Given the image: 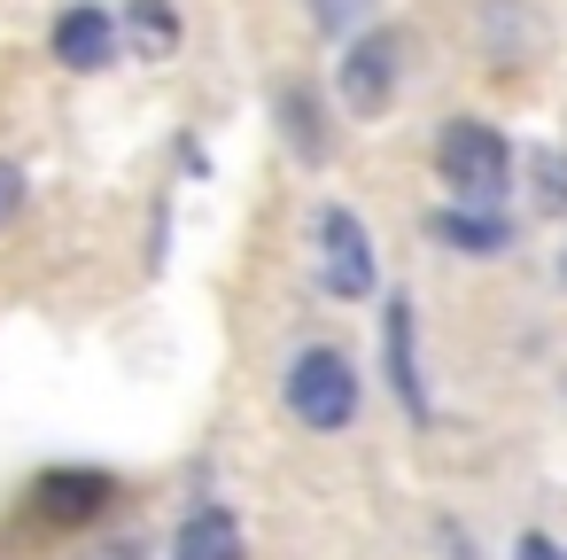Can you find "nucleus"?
<instances>
[{
    "instance_id": "f257e3e1",
    "label": "nucleus",
    "mask_w": 567,
    "mask_h": 560,
    "mask_svg": "<svg viewBox=\"0 0 567 560\" xmlns=\"http://www.w3.org/2000/svg\"><path fill=\"white\" fill-rule=\"evenodd\" d=\"M280 405H288L296 428H311V436H342V428H358L365 381H358L350 350H334V343H303V350L280 366Z\"/></svg>"
},
{
    "instance_id": "f03ea898",
    "label": "nucleus",
    "mask_w": 567,
    "mask_h": 560,
    "mask_svg": "<svg viewBox=\"0 0 567 560\" xmlns=\"http://www.w3.org/2000/svg\"><path fill=\"white\" fill-rule=\"evenodd\" d=\"M435 180L451 187V203L497 211V195L513 180V141L489 118H443V133H435Z\"/></svg>"
},
{
    "instance_id": "7ed1b4c3",
    "label": "nucleus",
    "mask_w": 567,
    "mask_h": 560,
    "mask_svg": "<svg viewBox=\"0 0 567 560\" xmlns=\"http://www.w3.org/2000/svg\"><path fill=\"white\" fill-rule=\"evenodd\" d=\"M17 506L32 529H102L125 506V482L110 467H40Z\"/></svg>"
},
{
    "instance_id": "20e7f679",
    "label": "nucleus",
    "mask_w": 567,
    "mask_h": 560,
    "mask_svg": "<svg viewBox=\"0 0 567 560\" xmlns=\"http://www.w3.org/2000/svg\"><path fill=\"white\" fill-rule=\"evenodd\" d=\"M311 257H319V288L334 304H365L381 288V257H373V226L350 203H319L311 211Z\"/></svg>"
},
{
    "instance_id": "39448f33",
    "label": "nucleus",
    "mask_w": 567,
    "mask_h": 560,
    "mask_svg": "<svg viewBox=\"0 0 567 560\" xmlns=\"http://www.w3.org/2000/svg\"><path fill=\"white\" fill-rule=\"evenodd\" d=\"M125 55V17H110V0H63L48 17V63H63L71 79H102Z\"/></svg>"
},
{
    "instance_id": "423d86ee",
    "label": "nucleus",
    "mask_w": 567,
    "mask_h": 560,
    "mask_svg": "<svg viewBox=\"0 0 567 560\" xmlns=\"http://www.w3.org/2000/svg\"><path fill=\"white\" fill-rule=\"evenodd\" d=\"M396 86H404V32H389V24L358 32V40L342 48V63H334L342 110H350V118H381V110L396 102Z\"/></svg>"
},
{
    "instance_id": "0eeeda50",
    "label": "nucleus",
    "mask_w": 567,
    "mask_h": 560,
    "mask_svg": "<svg viewBox=\"0 0 567 560\" xmlns=\"http://www.w3.org/2000/svg\"><path fill=\"white\" fill-rule=\"evenodd\" d=\"M164 560H249V529H241V513H234V506L203 498V506H187V513H179V529H172Z\"/></svg>"
},
{
    "instance_id": "6e6552de",
    "label": "nucleus",
    "mask_w": 567,
    "mask_h": 560,
    "mask_svg": "<svg viewBox=\"0 0 567 560\" xmlns=\"http://www.w3.org/2000/svg\"><path fill=\"white\" fill-rule=\"evenodd\" d=\"M381 366H389V381H396L404 413H412V420H427V381H420V350H412V304H404V296H389V312H381Z\"/></svg>"
},
{
    "instance_id": "1a4fd4ad",
    "label": "nucleus",
    "mask_w": 567,
    "mask_h": 560,
    "mask_svg": "<svg viewBox=\"0 0 567 560\" xmlns=\"http://www.w3.org/2000/svg\"><path fill=\"white\" fill-rule=\"evenodd\" d=\"M179 40H187L179 0H125V48H141L148 63H172Z\"/></svg>"
},
{
    "instance_id": "9d476101",
    "label": "nucleus",
    "mask_w": 567,
    "mask_h": 560,
    "mask_svg": "<svg viewBox=\"0 0 567 560\" xmlns=\"http://www.w3.org/2000/svg\"><path fill=\"white\" fill-rule=\"evenodd\" d=\"M427 234L451 242L458 257H497V250H505V218H497V211H466V203H443V211L427 218Z\"/></svg>"
},
{
    "instance_id": "9b49d317",
    "label": "nucleus",
    "mask_w": 567,
    "mask_h": 560,
    "mask_svg": "<svg viewBox=\"0 0 567 560\" xmlns=\"http://www.w3.org/2000/svg\"><path fill=\"white\" fill-rule=\"evenodd\" d=\"M280 133L303 164H327V133H319V94L311 86H280Z\"/></svg>"
},
{
    "instance_id": "f8f14e48",
    "label": "nucleus",
    "mask_w": 567,
    "mask_h": 560,
    "mask_svg": "<svg viewBox=\"0 0 567 560\" xmlns=\"http://www.w3.org/2000/svg\"><path fill=\"white\" fill-rule=\"evenodd\" d=\"M24 203H32V180H24L9 156H0V234H9V226L24 218Z\"/></svg>"
},
{
    "instance_id": "ddd939ff",
    "label": "nucleus",
    "mask_w": 567,
    "mask_h": 560,
    "mask_svg": "<svg viewBox=\"0 0 567 560\" xmlns=\"http://www.w3.org/2000/svg\"><path fill=\"white\" fill-rule=\"evenodd\" d=\"M358 9H365V0H311V17H319L327 32H342V24H350Z\"/></svg>"
},
{
    "instance_id": "4468645a",
    "label": "nucleus",
    "mask_w": 567,
    "mask_h": 560,
    "mask_svg": "<svg viewBox=\"0 0 567 560\" xmlns=\"http://www.w3.org/2000/svg\"><path fill=\"white\" fill-rule=\"evenodd\" d=\"M536 172H544V203H567V164L559 156H536Z\"/></svg>"
},
{
    "instance_id": "2eb2a0df",
    "label": "nucleus",
    "mask_w": 567,
    "mask_h": 560,
    "mask_svg": "<svg viewBox=\"0 0 567 560\" xmlns=\"http://www.w3.org/2000/svg\"><path fill=\"white\" fill-rule=\"evenodd\" d=\"M513 560H567V552H559V544H551V537H544V529H528V537H520V544H513Z\"/></svg>"
}]
</instances>
